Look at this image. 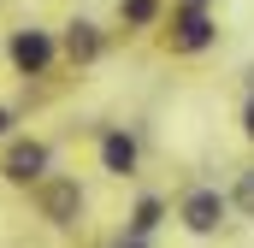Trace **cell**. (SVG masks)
I'll use <instances>...</instances> for the list:
<instances>
[{"mask_svg":"<svg viewBox=\"0 0 254 248\" xmlns=\"http://www.w3.org/2000/svg\"><path fill=\"white\" fill-rule=\"evenodd\" d=\"M225 213H231V201L219 195V189H195V195H184V231H195V237H213L219 225H225Z\"/></svg>","mask_w":254,"mask_h":248,"instance_id":"6da1fadb","label":"cell"},{"mask_svg":"<svg viewBox=\"0 0 254 248\" xmlns=\"http://www.w3.org/2000/svg\"><path fill=\"white\" fill-rule=\"evenodd\" d=\"M213 18H207V6H178L172 12V48L178 54H201V48H213Z\"/></svg>","mask_w":254,"mask_h":248,"instance_id":"7a4b0ae2","label":"cell"},{"mask_svg":"<svg viewBox=\"0 0 254 248\" xmlns=\"http://www.w3.org/2000/svg\"><path fill=\"white\" fill-rule=\"evenodd\" d=\"M12 65L30 71V77H42V71L54 65V36H48V30H18V36H12Z\"/></svg>","mask_w":254,"mask_h":248,"instance_id":"3957f363","label":"cell"},{"mask_svg":"<svg viewBox=\"0 0 254 248\" xmlns=\"http://www.w3.org/2000/svg\"><path fill=\"white\" fill-rule=\"evenodd\" d=\"M0 172H6L12 184H42V178H48V148H42V142H12Z\"/></svg>","mask_w":254,"mask_h":248,"instance_id":"277c9868","label":"cell"},{"mask_svg":"<svg viewBox=\"0 0 254 248\" xmlns=\"http://www.w3.org/2000/svg\"><path fill=\"white\" fill-rule=\"evenodd\" d=\"M101 166H107L113 178H130V172H136V136L107 130V136H101Z\"/></svg>","mask_w":254,"mask_h":248,"instance_id":"5b68a950","label":"cell"},{"mask_svg":"<svg viewBox=\"0 0 254 248\" xmlns=\"http://www.w3.org/2000/svg\"><path fill=\"white\" fill-rule=\"evenodd\" d=\"M42 201H48V219H60V225H71V213H77V207H83V195H77V184H48V195H42Z\"/></svg>","mask_w":254,"mask_h":248,"instance_id":"8992f818","label":"cell"},{"mask_svg":"<svg viewBox=\"0 0 254 248\" xmlns=\"http://www.w3.org/2000/svg\"><path fill=\"white\" fill-rule=\"evenodd\" d=\"M65 54H71V60H95V54H101V36H95V24H71V36H65Z\"/></svg>","mask_w":254,"mask_h":248,"instance_id":"52a82bcc","label":"cell"},{"mask_svg":"<svg viewBox=\"0 0 254 248\" xmlns=\"http://www.w3.org/2000/svg\"><path fill=\"white\" fill-rule=\"evenodd\" d=\"M160 213H166V207H160V195H142V201H136V219H130V231H136V237H148V231L160 225Z\"/></svg>","mask_w":254,"mask_h":248,"instance_id":"ba28073f","label":"cell"},{"mask_svg":"<svg viewBox=\"0 0 254 248\" xmlns=\"http://www.w3.org/2000/svg\"><path fill=\"white\" fill-rule=\"evenodd\" d=\"M225 201H231L237 213H249V219H254V172H243V178H237V189H231Z\"/></svg>","mask_w":254,"mask_h":248,"instance_id":"9c48e42d","label":"cell"},{"mask_svg":"<svg viewBox=\"0 0 254 248\" xmlns=\"http://www.w3.org/2000/svg\"><path fill=\"white\" fill-rule=\"evenodd\" d=\"M154 12H160V0H125V18H130V24H154Z\"/></svg>","mask_w":254,"mask_h":248,"instance_id":"30bf717a","label":"cell"},{"mask_svg":"<svg viewBox=\"0 0 254 248\" xmlns=\"http://www.w3.org/2000/svg\"><path fill=\"white\" fill-rule=\"evenodd\" d=\"M243 130H249V136H254V101H249V113H243Z\"/></svg>","mask_w":254,"mask_h":248,"instance_id":"8fae6325","label":"cell"},{"mask_svg":"<svg viewBox=\"0 0 254 248\" xmlns=\"http://www.w3.org/2000/svg\"><path fill=\"white\" fill-rule=\"evenodd\" d=\"M6 124H12V113H6V107H0V136H6Z\"/></svg>","mask_w":254,"mask_h":248,"instance_id":"7c38bea8","label":"cell"},{"mask_svg":"<svg viewBox=\"0 0 254 248\" xmlns=\"http://www.w3.org/2000/svg\"><path fill=\"white\" fill-rule=\"evenodd\" d=\"M184 6H207V0H184Z\"/></svg>","mask_w":254,"mask_h":248,"instance_id":"4fadbf2b","label":"cell"},{"mask_svg":"<svg viewBox=\"0 0 254 248\" xmlns=\"http://www.w3.org/2000/svg\"><path fill=\"white\" fill-rule=\"evenodd\" d=\"M130 248H136V243H130Z\"/></svg>","mask_w":254,"mask_h":248,"instance_id":"5bb4252c","label":"cell"},{"mask_svg":"<svg viewBox=\"0 0 254 248\" xmlns=\"http://www.w3.org/2000/svg\"><path fill=\"white\" fill-rule=\"evenodd\" d=\"M249 77H254V71H249Z\"/></svg>","mask_w":254,"mask_h":248,"instance_id":"9a60e30c","label":"cell"}]
</instances>
